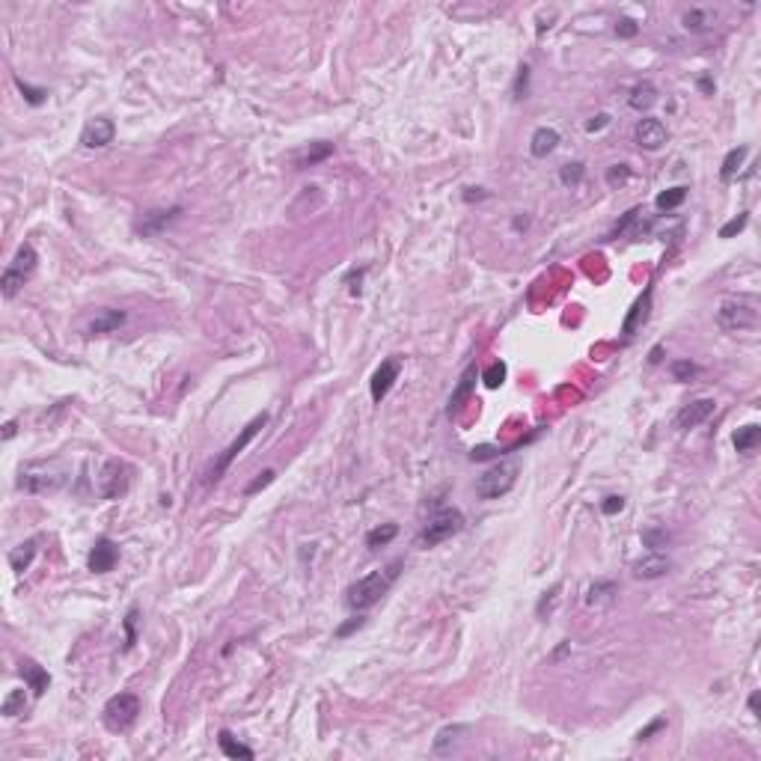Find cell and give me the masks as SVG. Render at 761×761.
Returning <instances> with one entry per match:
<instances>
[{
    "label": "cell",
    "mask_w": 761,
    "mask_h": 761,
    "mask_svg": "<svg viewBox=\"0 0 761 761\" xmlns=\"http://www.w3.org/2000/svg\"><path fill=\"white\" fill-rule=\"evenodd\" d=\"M69 479V470L60 458H42V461H27L19 470V491L24 494H54Z\"/></svg>",
    "instance_id": "obj_1"
},
{
    "label": "cell",
    "mask_w": 761,
    "mask_h": 761,
    "mask_svg": "<svg viewBox=\"0 0 761 761\" xmlns=\"http://www.w3.org/2000/svg\"><path fill=\"white\" fill-rule=\"evenodd\" d=\"M399 571H402V562H393L390 568H384V571H369L366 577L360 580H354L345 592V604L351 607V610H369V607H375L387 592H390V586L396 583L399 577Z\"/></svg>",
    "instance_id": "obj_2"
},
{
    "label": "cell",
    "mask_w": 761,
    "mask_h": 761,
    "mask_svg": "<svg viewBox=\"0 0 761 761\" xmlns=\"http://www.w3.org/2000/svg\"><path fill=\"white\" fill-rule=\"evenodd\" d=\"M717 325L729 333L755 330L758 327V307L750 298H725L717 310Z\"/></svg>",
    "instance_id": "obj_3"
},
{
    "label": "cell",
    "mask_w": 761,
    "mask_h": 761,
    "mask_svg": "<svg viewBox=\"0 0 761 761\" xmlns=\"http://www.w3.org/2000/svg\"><path fill=\"white\" fill-rule=\"evenodd\" d=\"M265 426H268V414H259V416H253V419L247 422V426L241 429V434L235 437V441H232V444H229V446H226L221 455H217V461L211 464V470H209V485L221 482V479L226 476V470L232 467V461L238 458V455L247 449V444H250L253 437H256V434H259Z\"/></svg>",
    "instance_id": "obj_4"
},
{
    "label": "cell",
    "mask_w": 761,
    "mask_h": 761,
    "mask_svg": "<svg viewBox=\"0 0 761 761\" xmlns=\"http://www.w3.org/2000/svg\"><path fill=\"white\" fill-rule=\"evenodd\" d=\"M518 464H512V461H505V464H494L491 470H485L482 476L476 479V494H479V500H500V497H505L515 488V482H518Z\"/></svg>",
    "instance_id": "obj_5"
},
{
    "label": "cell",
    "mask_w": 761,
    "mask_h": 761,
    "mask_svg": "<svg viewBox=\"0 0 761 761\" xmlns=\"http://www.w3.org/2000/svg\"><path fill=\"white\" fill-rule=\"evenodd\" d=\"M461 527H464V515L458 509H441L437 515L429 518L426 527H422L419 545L422 547H437V545H444L446 538H452L455 532H461Z\"/></svg>",
    "instance_id": "obj_6"
},
{
    "label": "cell",
    "mask_w": 761,
    "mask_h": 761,
    "mask_svg": "<svg viewBox=\"0 0 761 761\" xmlns=\"http://www.w3.org/2000/svg\"><path fill=\"white\" fill-rule=\"evenodd\" d=\"M140 714V696L134 693H116L105 705V725L110 732H128Z\"/></svg>",
    "instance_id": "obj_7"
},
{
    "label": "cell",
    "mask_w": 761,
    "mask_h": 761,
    "mask_svg": "<svg viewBox=\"0 0 761 761\" xmlns=\"http://www.w3.org/2000/svg\"><path fill=\"white\" fill-rule=\"evenodd\" d=\"M128 467L122 461H107L105 467H101V476H98V494L105 497V500H116V497H122L128 491Z\"/></svg>",
    "instance_id": "obj_8"
},
{
    "label": "cell",
    "mask_w": 761,
    "mask_h": 761,
    "mask_svg": "<svg viewBox=\"0 0 761 761\" xmlns=\"http://www.w3.org/2000/svg\"><path fill=\"white\" fill-rule=\"evenodd\" d=\"M116 562H120V545L110 541L107 535L95 538V545L90 550V560H87V568L93 574H107V571L116 568Z\"/></svg>",
    "instance_id": "obj_9"
},
{
    "label": "cell",
    "mask_w": 761,
    "mask_h": 761,
    "mask_svg": "<svg viewBox=\"0 0 761 761\" xmlns=\"http://www.w3.org/2000/svg\"><path fill=\"white\" fill-rule=\"evenodd\" d=\"M634 137H636V146L646 149V152H657L663 149V143L669 140V131L661 120H654V116H646V120H639L636 128H634Z\"/></svg>",
    "instance_id": "obj_10"
},
{
    "label": "cell",
    "mask_w": 761,
    "mask_h": 761,
    "mask_svg": "<svg viewBox=\"0 0 761 761\" xmlns=\"http://www.w3.org/2000/svg\"><path fill=\"white\" fill-rule=\"evenodd\" d=\"M113 137H116L113 120H107V116H95V120H90L87 125H83L80 146H87V149H105V146L113 143Z\"/></svg>",
    "instance_id": "obj_11"
},
{
    "label": "cell",
    "mask_w": 761,
    "mask_h": 761,
    "mask_svg": "<svg viewBox=\"0 0 761 761\" xmlns=\"http://www.w3.org/2000/svg\"><path fill=\"white\" fill-rule=\"evenodd\" d=\"M714 408H717V402H714V399H696V402L684 404V408L678 411V416H675V429L690 431V429L702 426V422L714 414Z\"/></svg>",
    "instance_id": "obj_12"
},
{
    "label": "cell",
    "mask_w": 761,
    "mask_h": 761,
    "mask_svg": "<svg viewBox=\"0 0 761 761\" xmlns=\"http://www.w3.org/2000/svg\"><path fill=\"white\" fill-rule=\"evenodd\" d=\"M651 295H654V292H651V285H649V289L634 300V307L628 310V315H624V321H621V336H624V340H631V336L649 321V313H651Z\"/></svg>",
    "instance_id": "obj_13"
},
{
    "label": "cell",
    "mask_w": 761,
    "mask_h": 761,
    "mask_svg": "<svg viewBox=\"0 0 761 761\" xmlns=\"http://www.w3.org/2000/svg\"><path fill=\"white\" fill-rule=\"evenodd\" d=\"M672 571V560L663 556L661 550H651L649 556H642V560L634 562V577L636 580H657L663 577V574Z\"/></svg>",
    "instance_id": "obj_14"
},
{
    "label": "cell",
    "mask_w": 761,
    "mask_h": 761,
    "mask_svg": "<svg viewBox=\"0 0 761 761\" xmlns=\"http://www.w3.org/2000/svg\"><path fill=\"white\" fill-rule=\"evenodd\" d=\"M399 372H402V366H399L396 357L384 360V363L378 366L375 375H372V399L381 402L387 393H390V390H393V384L399 381Z\"/></svg>",
    "instance_id": "obj_15"
},
{
    "label": "cell",
    "mask_w": 761,
    "mask_h": 761,
    "mask_svg": "<svg viewBox=\"0 0 761 761\" xmlns=\"http://www.w3.org/2000/svg\"><path fill=\"white\" fill-rule=\"evenodd\" d=\"M179 214H182V206H173V209H152V211H146V214L140 217L137 232H143V235H158V232H164L167 226H170Z\"/></svg>",
    "instance_id": "obj_16"
},
{
    "label": "cell",
    "mask_w": 761,
    "mask_h": 761,
    "mask_svg": "<svg viewBox=\"0 0 761 761\" xmlns=\"http://www.w3.org/2000/svg\"><path fill=\"white\" fill-rule=\"evenodd\" d=\"M21 678L27 684V690H33V696H45V690L51 687V675L48 669H42L36 661H21Z\"/></svg>",
    "instance_id": "obj_17"
},
{
    "label": "cell",
    "mask_w": 761,
    "mask_h": 761,
    "mask_svg": "<svg viewBox=\"0 0 761 761\" xmlns=\"http://www.w3.org/2000/svg\"><path fill=\"white\" fill-rule=\"evenodd\" d=\"M330 152H333L330 143L318 140V143H310V146H303L300 152H295L292 164H295V170H303V167H315V164H321L325 158H330Z\"/></svg>",
    "instance_id": "obj_18"
},
{
    "label": "cell",
    "mask_w": 761,
    "mask_h": 761,
    "mask_svg": "<svg viewBox=\"0 0 761 761\" xmlns=\"http://www.w3.org/2000/svg\"><path fill=\"white\" fill-rule=\"evenodd\" d=\"M717 21V12L714 9H705V6H693L681 15V24L687 33H708Z\"/></svg>",
    "instance_id": "obj_19"
},
{
    "label": "cell",
    "mask_w": 761,
    "mask_h": 761,
    "mask_svg": "<svg viewBox=\"0 0 761 761\" xmlns=\"http://www.w3.org/2000/svg\"><path fill=\"white\" fill-rule=\"evenodd\" d=\"M125 313L122 310H101L93 321H90V327H87V333L90 336H101V333H113V330H120L122 325H125Z\"/></svg>",
    "instance_id": "obj_20"
},
{
    "label": "cell",
    "mask_w": 761,
    "mask_h": 761,
    "mask_svg": "<svg viewBox=\"0 0 761 761\" xmlns=\"http://www.w3.org/2000/svg\"><path fill=\"white\" fill-rule=\"evenodd\" d=\"M467 735H470V725H446V729L437 732L431 747H434L437 755H449L461 743V738H467Z\"/></svg>",
    "instance_id": "obj_21"
},
{
    "label": "cell",
    "mask_w": 761,
    "mask_h": 761,
    "mask_svg": "<svg viewBox=\"0 0 761 761\" xmlns=\"http://www.w3.org/2000/svg\"><path fill=\"white\" fill-rule=\"evenodd\" d=\"M560 146V131L556 128H547V125H541L532 131V140H530V152L535 158H547L550 152Z\"/></svg>",
    "instance_id": "obj_22"
},
{
    "label": "cell",
    "mask_w": 761,
    "mask_h": 761,
    "mask_svg": "<svg viewBox=\"0 0 761 761\" xmlns=\"http://www.w3.org/2000/svg\"><path fill=\"white\" fill-rule=\"evenodd\" d=\"M36 545H39V538H27V541H21L19 547L9 550V565H12L15 574H24L30 568V562L36 560V550H39Z\"/></svg>",
    "instance_id": "obj_23"
},
{
    "label": "cell",
    "mask_w": 761,
    "mask_h": 761,
    "mask_svg": "<svg viewBox=\"0 0 761 761\" xmlns=\"http://www.w3.org/2000/svg\"><path fill=\"white\" fill-rule=\"evenodd\" d=\"M473 387H476V366H467V369H464V375H461V381H458V387H455L452 399H449V408H446V411H449V416L461 411V404L470 399Z\"/></svg>",
    "instance_id": "obj_24"
},
{
    "label": "cell",
    "mask_w": 761,
    "mask_h": 761,
    "mask_svg": "<svg viewBox=\"0 0 761 761\" xmlns=\"http://www.w3.org/2000/svg\"><path fill=\"white\" fill-rule=\"evenodd\" d=\"M628 105L636 110V113H642V110H651L654 105H657V87L651 80H642V83H636V87L631 90V95H628Z\"/></svg>",
    "instance_id": "obj_25"
},
{
    "label": "cell",
    "mask_w": 761,
    "mask_h": 761,
    "mask_svg": "<svg viewBox=\"0 0 761 761\" xmlns=\"http://www.w3.org/2000/svg\"><path fill=\"white\" fill-rule=\"evenodd\" d=\"M747 155H750V149L747 146H735L729 155L723 158V170H720V179L723 182H735L738 179V170L743 167V161H747Z\"/></svg>",
    "instance_id": "obj_26"
},
{
    "label": "cell",
    "mask_w": 761,
    "mask_h": 761,
    "mask_svg": "<svg viewBox=\"0 0 761 761\" xmlns=\"http://www.w3.org/2000/svg\"><path fill=\"white\" fill-rule=\"evenodd\" d=\"M217 743H221V752H224L226 758H235V761H238V758L250 761L253 755H256V752H253L250 747H244L241 740H235V738H232V732H226V729H224L221 735H217Z\"/></svg>",
    "instance_id": "obj_27"
},
{
    "label": "cell",
    "mask_w": 761,
    "mask_h": 761,
    "mask_svg": "<svg viewBox=\"0 0 761 761\" xmlns=\"http://www.w3.org/2000/svg\"><path fill=\"white\" fill-rule=\"evenodd\" d=\"M36 262H39V256H36V247H33V244H21L19 250H15V259L9 262V268H15V271H19V274L30 277L33 271H36Z\"/></svg>",
    "instance_id": "obj_28"
},
{
    "label": "cell",
    "mask_w": 761,
    "mask_h": 761,
    "mask_svg": "<svg viewBox=\"0 0 761 761\" xmlns=\"http://www.w3.org/2000/svg\"><path fill=\"white\" fill-rule=\"evenodd\" d=\"M758 441H761V429H758V426H743V429H738L735 437H732L735 449L743 452V455H750V452L758 446Z\"/></svg>",
    "instance_id": "obj_29"
},
{
    "label": "cell",
    "mask_w": 761,
    "mask_h": 761,
    "mask_svg": "<svg viewBox=\"0 0 761 761\" xmlns=\"http://www.w3.org/2000/svg\"><path fill=\"white\" fill-rule=\"evenodd\" d=\"M396 535H399V527H396V523H381V527H375V530H369V532H366V547H372V550L387 547Z\"/></svg>",
    "instance_id": "obj_30"
},
{
    "label": "cell",
    "mask_w": 761,
    "mask_h": 761,
    "mask_svg": "<svg viewBox=\"0 0 761 761\" xmlns=\"http://www.w3.org/2000/svg\"><path fill=\"white\" fill-rule=\"evenodd\" d=\"M27 711V696H24V690H9L4 702H0V714L4 717H21Z\"/></svg>",
    "instance_id": "obj_31"
},
{
    "label": "cell",
    "mask_w": 761,
    "mask_h": 761,
    "mask_svg": "<svg viewBox=\"0 0 761 761\" xmlns=\"http://www.w3.org/2000/svg\"><path fill=\"white\" fill-rule=\"evenodd\" d=\"M684 199H687V188H681V184H678V188H666V191L657 194L654 196V206L661 209V211H672V209H678Z\"/></svg>",
    "instance_id": "obj_32"
},
{
    "label": "cell",
    "mask_w": 761,
    "mask_h": 761,
    "mask_svg": "<svg viewBox=\"0 0 761 761\" xmlns=\"http://www.w3.org/2000/svg\"><path fill=\"white\" fill-rule=\"evenodd\" d=\"M619 592V586L613 583V580H598L595 586H589V592H586V604L592 607V604H604V601H610L613 595Z\"/></svg>",
    "instance_id": "obj_33"
},
{
    "label": "cell",
    "mask_w": 761,
    "mask_h": 761,
    "mask_svg": "<svg viewBox=\"0 0 761 761\" xmlns=\"http://www.w3.org/2000/svg\"><path fill=\"white\" fill-rule=\"evenodd\" d=\"M24 280H27L24 274H19V271H15V268H9V265H6L4 277H0V289H4V298H6V300H12L15 295H19V289H21V285H24Z\"/></svg>",
    "instance_id": "obj_34"
},
{
    "label": "cell",
    "mask_w": 761,
    "mask_h": 761,
    "mask_svg": "<svg viewBox=\"0 0 761 761\" xmlns=\"http://www.w3.org/2000/svg\"><path fill=\"white\" fill-rule=\"evenodd\" d=\"M505 375H509V366H505L503 360H497V363H491V366L482 372V381H485L488 390H497V387H503Z\"/></svg>",
    "instance_id": "obj_35"
},
{
    "label": "cell",
    "mask_w": 761,
    "mask_h": 761,
    "mask_svg": "<svg viewBox=\"0 0 761 761\" xmlns=\"http://www.w3.org/2000/svg\"><path fill=\"white\" fill-rule=\"evenodd\" d=\"M15 87L21 90V95H24L27 105H33V107L45 105V98H48V90H45V87H30V83H24L21 78H15Z\"/></svg>",
    "instance_id": "obj_36"
},
{
    "label": "cell",
    "mask_w": 761,
    "mask_h": 761,
    "mask_svg": "<svg viewBox=\"0 0 761 761\" xmlns=\"http://www.w3.org/2000/svg\"><path fill=\"white\" fill-rule=\"evenodd\" d=\"M586 176V167L580 161H574V164H565L562 170H560V182L565 184V188H577V184L583 182Z\"/></svg>",
    "instance_id": "obj_37"
},
{
    "label": "cell",
    "mask_w": 761,
    "mask_h": 761,
    "mask_svg": "<svg viewBox=\"0 0 761 761\" xmlns=\"http://www.w3.org/2000/svg\"><path fill=\"white\" fill-rule=\"evenodd\" d=\"M669 372H672V378H675V381H690V378H696V375H699V366L693 363V360H672Z\"/></svg>",
    "instance_id": "obj_38"
},
{
    "label": "cell",
    "mask_w": 761,
    "mask_h": 761,
    "mask_svg": "<svg viewBox=\"0 0 761 761\" xmlns=\"http://www.w3.org/2000/svg\"><path fill=\"white\" fill-rule=\"evenodd\" d=\"M642 545L651 547V550H661V547L669 545V532H666V530H657V527L642 530Z\"/></svg>",
    "instance_id": "obj_39"
},
{
    "label": "cell",
    "mask_w": 761,
    "mask_h": 761,
    "mask_svg": "<svg viewBox=\"0 0 761 761\" xmlns=\"http://www.w3.org/2000/svg\"><path fill=\"white\" fill-rule=\"evenodd\" d=\"M747 224H750V214H747V211H743V214H738V217H732V221L720 229V238H735L738 232H743V229H747Z\"/></svg>",
    "instance_id": "obj_40"
},
{
    "label": "cell",
    "mask_w": 761,
    "mask_h": 761,
    "mask_svg": "<svg viewBox=\"0 0 761 761\" xmlns=\"http://www.w3.org/2000/svg\"><path fill=\"white\" fill-rule=\"evenodd\" d=\"M274 479H277V470H265V473H259V476H256V479H253V482H250V485L244 488V494H247V497L259 494L262 488H268V485L274 482Z\"/></svg>",
    "instance_id": "obj_41"
},
{
    "label": "cell",
    "mask_w": 761,
    "mask_h": 761,
    "mask_svg": "<svg viewBox=\"0 0 761 761\" xmlns=\"http://www.w3.org/2000/svg\"><path fill=\"white\" fill-rule=\"evenodd\" d=\"M631 179V167L628 164H613L610 170H607V184H610V188H616V184H624Z\"/></svg>",
    "instance_id": "obj_42"
},
{
    "label": "cell",
    "mask_w": 761,
    "mask_h": 761,
    "mask_svg": "<svg viewBox=\"0 0 761 761\" xmlns=\"http://www.w3.org/2000/svg\"><path fill=\"white\" fill-rule=\"evenodd\" d=\"M137 642V607H131L125 616V649H134Z\"/></svg>",
    "instance_id": "obj_43"
},
{
    "label": "cell",
    "mask_w": 761,
    "mask_h": 761,
    "mask_svg": "<svg viewBox=\"0 0 761 761\" xmlns=\"http://www.w3.org/2000/svg\"><path fill=\"white\" fill-rule=\"evenodd\" d=\"M505 452H509V449H497V446H488V444H485V446H476V449H473V452H470V458H473V461H488V458H500V455H505Z\"/></svg>",
    "instance_id": "obj_44"
},
{
    "label": "cell",
    "mask_w": 761,
    "mask_h": 761,
    "mask_svg": "<svg viewBox=\"0 0 761 761\" xmlns=\"http://www.w3.org/2000/svg\"><path fill=\"white\" fill-rule=\"evenodd\" d=\"M636 33H639V24L634 19H619L616 21V36L619 39H634Z\"/></svg>",
    "instance_id": "obj_45"
},
{
    "label": "cell",
    "mask_w": 761,
    "mask_h": 761,
    "mask_svg": "<svg viewBox=\"0 0 761 761\" xmlns=\"http://www.w3.org/2000/svg\"><path fill=\"white\" fill-rule=\"evenodd\" d=\"M639 214H642V209H631L628 214H624L621 221H619V226L613 229V238H619V235H624V232H628V229H631V226L639 221Z\"/></svg>",
    "instance_id": "obj_46"
},
{
    "label": "cell",
    "mask_w": 761,
    "mask_h": 761,
    "mask_svg": "<svg viewBox=\"0 0 761 761\" xmlns=\"http://www.w3.org/2000/svg\"><path fill=\"white\" fill-rule=\"evenodd\" d=\"M527 83H530V65H520L515 80V98H527Z\"/></svg>",
    "instance_id": "obj_47"
},
{
    "label": "cell",
    "mask_w": 761,
    "mask_h": 761,
    "mask_svg": "<svg viewBox=\"0 0 761 761\" xmlns=\"http://www.w3.org/2000/svg\"><path fill=\"white\" fill-rule=\"evenodd\" d=\"M624 509V497H607L604 503H601V512L604 515H619Z\"/></svg>",
    "instance_id": "obj_48"
},
{
    "label": "cell",
    "mask_w": 761,
    "mask_h": 761,
    "mask_svg": "<svg viewBox=\"0 0 761 761\" xmlns=\"http://www.w3.org/2000/svg\"><path fill=\"white\" fill-rule=\"evenodd\" d=\"M607 125H610V116H607V113H598V116H592V120L586 122V131H589V134H598V131H604Z\"/></svg>",
    "instance_id": "obj_49"
},
{
    "label": "cell",
    "mask_w": 761,
    "mask_h": 761,
    "mask_svg": "<svg viewBox=\"0 0 761 761\" xmlns=\"http://www.w3.org/2000/svg\"><path fill=\"white\" fill-rule=\"evenodd\" d=\"M560 589H562V586L556 583L550 592H545V598L538 601V616H545V610H547V607H553V604H556V595H560Z\"/></svg>",
    "instance_id": "obj_50"
},
{
    "label": "cell",
    "mask_w": 761,
    "mask_h": 761,
    "mask_svg": "<svg viewBox=\"0 0 761 761\" xmlns=\"http://www.w3.org/2000/svg\"><path fill=\"white\" fill-rule=\"evenodd\" d=\"M663 725H666V720H663V717H657V720H654V723L649 725V729H642V732H639L636 738H639V740H649V738H651L654 732H661V729H663Z\"/></svg>",
    "instance_id": "obj_51"
},
{
    "label": "cell",
    "mask_w": 761,
    "mask_h": 761,
    "mask_svg": "<svg viewBox=\"0 0 761 761\" xmlns=\"http://www.w3.org/2000/svg\"><path fill=\"white\" fill-rule=\"evenodd\" d=\"M363 621H366L363 616H357V619H351L348 624H342V628H340V631H336V636H348L351 631H357V628H363Z\"/></svg>",
    "instance_id": "obj_52"
},
{
    "label": "cell",
    "mask_w": 761,
    "mask_h": 761,
    "mask_svg": "<svg viewBox=\"0 0 761 761\" xmlns=\"http://www.w3.org/2000/svg\"><path fill=\"white\" fill-rule=\"evenodd\" d=\"M699 90H702L705 95H714V90H717V87H714V80H711V78H708V75H702V78H699Z\"/></svg>",
    "instance_id": "obj_53"
},
{
    "label": "cell",
    "mask_w": 761,
    "mask_h": 761,
    "mask_svg": "<svg viewBox=\"0 0 761 761\" xmlns=\"http://www.w3.org/2000/svg\"><path fill=\"white\" fill-rule=\"evenodd\" d=\"M661 360H663V345H654V348L649 351V363H651V366H657Z\"/></svg>",
    "instance_id": "obj_54"
},
{
    "label": "cell",
    "mask_w": 761,
    "mask_h": 761,
    "mask_svg": "<svg viewBox=\"0 0 761 761\" xmlns=\"http://www.w3.org/2000/svg\"><path fill=\"white\" fill-rule=\"evenodd\" d=\"M485 196H488V194H485L482 188H470V191L464 194V199H467V202H473V199H485Z\"/></svg>",
    "instance_id": "obj_55"
},
{
    "label": "cell",
    "mask_w": 761,
    "mask_h": 761,
    "mask_svg": "<svg viewBox=\"0 0 761 761\" xmlns=\"http://www.w3.org/2000/svg\"><path fill=\"white\" fill-rule=\"evenodd\" d=\"M15 431H19V426H15V419H9L6 426H4V441H12Z\"/></svg>",
    "instance_id": "obj_56"
},
{
    "label": "cell",
    "mask_w": 761,
    "mask_h": 761,
    "mask_svg": "<svg viewBox=\"0 0 761 761\" xmlns=\"http://www.w3.org/2000/svg\"><path fill=\"white\" fill-rule=\"evenodd\" d=\"M750 711L758 714V693H752V696H750Z\"/></svg>",
    "instance_id": "obj_57"
}]
</instances>
